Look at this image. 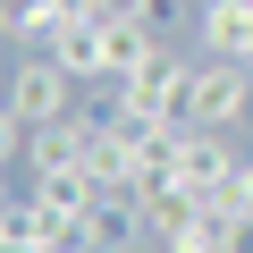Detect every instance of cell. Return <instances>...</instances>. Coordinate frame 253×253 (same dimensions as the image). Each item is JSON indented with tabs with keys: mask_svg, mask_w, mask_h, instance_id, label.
<instances>
[{
	"mask_svg": "<svg viewBox=\"0 0 253 253\" xmlns=\"http://www.w3.org/2000/svg\"><path fill=\"white\" fill-rule=\"evenodd\" d=\"M186 93H194V68L161 51L144 76L110 84V118H135V126H186Z\"/></svg>",
	"mask_w": 253,
	"mask_h": 253,
	"instance_id": "cell-1",
	"label": "cell"
},
{
	"mask_svg": "<svg viewBox=\"0 0 253 253\" xmlns=\"http://www.w3.org/2000/svg\"><path fill=\"white\" fill-rule=\"evenodd\" d=\"M177 186L211 211H236V186H245V161L228 152V135H211V126H186L177 135Z\"/></svg>",
	"mask_w": 253,
	"mask_h": 253,
	"instance_id": "cell-2",
	"label": "cell"
},
{
	"mask_svg": "<svg viewBox=\"0 0 253 253\" xmlns=\"http://www.w3.org/2000/svg\"><path fill=\"white\" fill-rule=\"evenodd\" d=\"M253 110V68L245 59H203L194 68V93H186V126H211V135H236V118Z\"/></svg>",
	"mask_w": 253,
	"mask_h": 253,
	"instance_id": "cell-3",
	"label": "cell"
},
{
	"mask_svg": "<svg viewBox=\"0 0 253 253\" xmlns=\"http://www.w3.org/2000/svg\"><path fill=\"white\" fill-rule=\"evenodd\" d=\"M0 101L17 110V126H51V118H68V101H76V76L42 51V59H26L9 84H0Z\"/></svg>",
	"mask_w": 253,
	"mask_h": 253,
	"instance_id": "cell-4",
	"label": "cell"
},
{
	"mask_svg": "<svg viewBox=\"0 0 253 253\" xmlns=\"http://www.w3.org/2000/svg\"><path fill=\"white\" fill-rule=\"evenodd\" d=\"M76 245H93V253H152V211L118 186V194H101V203L84 211Z\"/></svg>",
	"mask_w": 253,
	"mask_h": 253,
	"instance_id": "cell-5",
	"label": "cell"
},
{
	"mask_svg": "<svg viewBox=\"0 0 253 253\" xmlns=\"http://www.w3.org/2000/svg\"><path fill=\"white\" fill-rule=\"evenodd\" d=\"M161 59V34L152 17H101V84H126Z\"/></svg>",
	"mask_w": 253,
	"mask_h": 253,
	"instance_id": "cell-6",
	"label": "cell"
},
{
	"mask_svg": "<svg viewBox=\"0 0 253 253\" xmlns=\"http://www.w3.org/2000/svg\"><path fill=\"white\" fill-rule=\"evenodd\" d=\"M84 144H93V118H51V126H26V177H42V169H76L84 161Z\"/></svg>",
	"mask_w": 253,
	"mask_h": 253,
	"instance_id": "cell-7",
	"label": "cell"
},
{
	"mask_svg": "<svg viewBox=\"0 0 253 253\" xmlns=\"http://www.w3.org/2000/svg\"><path fill=\"white\" fill-rule=\"evenodd\" d=\"M203 42L219 59H245L253 51V0H203Z\"/></svg>",
	"mask_w": 253,
	"mask_h": 253,
	"instance_id": "cell-8",
	"label": "cell"
},
{
	"mask_svg": "<svg viewBox=\"0 0 253 253\" xmlns=\"http://www.w3.org/2000/svg\"><path fill=\"white\" fill-rule=\"evenodd\" d=\"M51 59H59L76 84H101V17H68L59 42H51Z\"/></svg>",
	"mask_w": 253,
	"mask_h": 253,
	"instance_id": "cell-9",
	"label": "cell"
},
{
	"mask_svg": "<svg viewBox=\"0 0 253 253\" xmlns=\"http://www.w3.org/2000/svg\"><path fill=\"white\" fill-rule=\"evenodd\" d=\"M34 194H42L59 219H76V228H84V211L101 203V186H93V169H84V161H76V169H42V177H34Z\"/></svg>",
	"mask_w": 253,
	"mask_h": 253,
	"instance_id": "cell-10",
	"label": "cell"
},
{
	"mask_svg": "<svg viewBox=\"0 0 253 253\" xmlns=\"http://www.w3.org/2000/svg\"><path fill=\"white\" fill-rule=\"evenodd\" d=\"M76 9H68V0H17V42H59V26H68Z\"/></svg>",
	"mask_w": 253,
	"mask_h": 253,
	"instance_id": "cell-11",
	"label": "cell"
},
{
	"mask_svg": "<svg viewBox=\"0 0 253 253\" xmlns=\"http://www.w3.org/2000/svg\"><path fill=\"white\" fill-rule=\"evenodd\" d=\"M219 253H253V211H219Z\"/></svg>",
	"mask_w": 253,
	"mask_h": 253,
	"instance_id": "cell-12",
	"label": "cell"
},
{
	"mask_svg": "<svg viewBox=\"0 0 253 253\" xmlns=\"http://www.w3.org/2000/svg\"><path fill=\"white\" fill-rule=\"evenodd\" d=\"M17 144H26V126H17V110H9V101H0V161H9Z\"/></svg>",
	"mask_w": 253,
	"mask_h": 253,
	"instance_id": "cell-13",
	"label": "cell"
},
{
	"mask_svg": "<svg viewBox=\"0 0 253 253\" xmlns=\"http://www.w3.org/2000/svg\"><path fill=\"white\" fill-rule=\"evenodd\" d=\"M101 17H152V0H101Z\"/></svg>",
	"mask_w": 253,
	"mask_h": 253,
	"instance_id": "cell-14",
	"label": "cell"
},
{
	"mask_svg": "<svg viewBox=\"0 0 253 253\" xmlns=\"http://www.w3.org/2000/svg\"><path fill=\"white\" fill-rule=\"evenodd\" d=\"M0 42H17V0H0Z\"/></svg>",
	"mask_w": 253,
	"mask_h": 253,
	"instance_id": "cell-15",
	"label": "cell"
},
{
	"mask_svg": "<svg viewBox=\"0 0 253 253\" xmlns=\"http://www.w3.org/2000/svg\"><path fill=\"white\" fill-rule=\"evenodd\" d=\"M0 253H42V245H9V236H0Z\"/></svg>",
	"mask_w": 253,
	"mask_h": 253,
	"instance_id": "cell-16",
	"label": "cell"
},
{
	"mask_svg": "<svg viewBox=\"0 0 253 253\" xmlns=\"http://www.w3.org/2000/svg\"><path fill=\"white\" fill-rule=\"evenodd\" d=\"M68 253H93V245H68Z\"/></svg>",
	"mask_w": 253,
	"mask_h": 253,
	"instance_id": "cell-17",
	"label": "cell"
},
{
	"mask_svg": "<svg viewBox=\"0 0 253 253\" xmlns=\"http://www.w3.org/2000/svg\"><path fill=\"white\" fill-rule=\"evenodd\" d=\"M177 9H186V0H177Z\"/></svg>",
	"mask_w": 253,
	"mask_h": 253,
	"instance_id": "cell-18",
	"label": "cell"
}]
</instances>
